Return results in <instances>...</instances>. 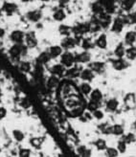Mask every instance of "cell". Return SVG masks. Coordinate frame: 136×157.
Masks as SVG:
<instances>
[{"label": "cell", "instance_id": "cell-1", "mask_svg": "<svg viewBox=\"0 0 136 157\" xmlns=\"http://www.w3.org/2000/svg\"><path fill=\"white\" fill-rule=\"evenodd\" d=\"M28 47L24 44H14L9 49V55L10 58L14 61H19L22 57H24L27 54Z\"/></svg>", "mask_w": 136, "mask_h": 157}, {"label": "cell", "instance_id": "cell-2", "mask_svg": "<svg viewBox=\"0 0 136 157\" xmlns=\"http://www.w3.org/2000/svg\"><path fill=\"white\" fill-rule=\"evenodd\" d=\"M80 42H81V37H77V36H64L63 39L60 42V46L62 47L63 50H66V51H70L73 48H75V46L78 45Z\"/></svg>", "mask_w": 136, "mask_h": 157}, {"label": "cell", "instance_id": "cell-3", "mask_svg": "<svg viewBox=\"0 0 136 157\" xmlns=\"http://www.w3.org/2000/svg\"><path fill=\"white\" fill-rule=\"evenodd\" d=\"M89 33V24L88 22L77 23L75 26L72 27V34L77 37H83L85 34Z\"/></svg>", "mask_w": 136, "mask_h": 157}, {"label": "cell", "instance_id": "cell-4", "mask_svg": "<svg viewBox=\"0 0 136 157\" xmlns=\"http://www.w3.org/2000/svg\"><path fill=\"white\" fill-rule=\"evenodd\" d=\"M3 14H6L7 17H13L15 13H18V5L12 1H4L1 7Z\"/></svg>", "mask_w": 136, "mask_h": 157}, {"label": "cell", "instance_id": "cell-5", "mask_svg": "<svg viewBox=\"0 0 136 157\" xmlns=\"http://www.w3.org/2000/svg\"><path fill=\"white\" fill-rule=\"evenodd\" d=\"M60 63L63 66H64L66 69L72 67V66H73L76 63V61H75V55L72 54L69 51L63 52L60 55Z\"/></svg>", "mask_w": 136, "mask_h": 157}, {"label": "cell", "instance_id": "cell-6", "mask_svg": "<svg viewBox=\"0 0 136 157\" xmlns=\"http://www.w3.org/2000/svg\"><path fill=\"white\" fill-rule=\"evenodd\" d=\"M43 17V12L41 9L30 10L25 13V18L32 23H37Z\"/></svg>", "mask_w": 136, "mask_h": 157}, {"label": "cell", "instance_id": "cell-7", "mask_svg": "<svg viewBox=\"0 0 136 157\" xmlns=\"http://www.w3.org/2000/svg\"><path fill=\"white\" fill-rule=\"evenodd\" d=\"M125 25H126V23H125L124 17H117L114 19H112V22H111V25H110V30H111V32H113L115 34H120L123 32Z\"/></svg>", "mask_w": 136, "mask_h": 157}, {"label": "cell", "instance_id": "cell-8", "mask_svg": "<svg viewBox=\"0 0 136 157\" xmlns=\"http://www.w3.org/2000/svg\"><path fill=\"white\" fill-rule=\"evenodd\" d=\"M9 38L10 40L14 43V44H21L24 43V40H25V33L21 30L15 29L10 33L9 35Z\"/></svg>", "mask_w": 136, "mask_h": 157}, {"label": "cell", "instance_id": "cell-9", "mask_svg": "<svg viewBox=\"0 0 136 157\" xmlns=\"http://www.w3.org/2000/svg\"><path fill=\"white\" fill-rule=\"evenodd\" d=\"M97 18L99 20V23H100L102 29L107 30V29L110 28L111 22H112V17H111L110 13H108L107 12H103L102 13L97 15Z\"/></svg>", "mask_w": 136, "mask_h": 157}, {"label": "cell", "instance_id": "cell-10", "mask_svg": "<svg viewBox=\"0 0 136 157\" xmlns=\"http://www.w3.org/2000/svg\"><path fill=\"white\" fill-rule=\"evenodd\" d=\"M38 40L36 36V33L33 31H30L28 33H25V40H24V44H25L28 48H35L37 46Z\"/></svg>", "mask_w": 136, "mask_h": 157}, {"label": "cell", "instance_id": "cell-11", "mask_svg": "<svg viewBox=\"0 0 136 157\" xmlns=\"http://www.w3.org/2000/svg\"><path fill=\"white\" fill-rule=\"evenodd\" d=\"M67 17V13L66 11L63 9V8H60L58 7L57 9H55L53 13H52V17L55 21L57 22H62L66 19Z\"/></svg>", "mask_w": 136, "mask_h": 157}, {"label": "cell", "instance_id": "cell-12", "mask_svg": "<svg viewBox=\"0 0 136 157\" xmlns=\"http://www.w3.org/2000/svg\"><path fill=\"white\" fill-rule=\"evenodd\" d=\"M91 59V55L88 51H84L75 55V61L77 63H88Z\"/></svg>", "mask_w": 136, "mask_h": 157}, {"label": "cell", "instance_id": "cell-13", "mask_svg": "<svg viewBox=\"0 0 136 157\" xmlns=\"http://www.w3.org/2000/svg\"><path fill=\"white\" fill-rule=\"evenodd\" d=\"M88 68H90L94 73L102 74L106 70V64L103 61H93L91 63H89Z\"/></svg>", "mask_w": 136, "mask_h": 157}, {"label": "cell", "instance_id": "cell-14", "mask_svg": "<svg viewBox=\"0 0 136 157\" xmlns=\"http://www.w3.org/2000/svg\"><path fill=\"white\" fill-rule=\"evenodd\" d=\"M47 53L49 54L51 59H58L63 53V49L60 45H53V46L49 47V49L47 50Z\"/></svg>", "mask_w": 136, "mask_h": 157}, {"label": "cell", "instance_id": "cell-15", "mask_svg": "<svg viewBox=\"0 0 136 157\" xmlns=\"http://www.w3.org/2000/svg\"><path fill=\"white\" fill-rule=\"evenodd\" d=\"M80 78H81L84 82H90L95 78V73L90 68H84V69H82L81 74H80Z\"/></svg>", "mask_w": 136, "mask_h": 157}, {"label": "cell", "instance_id": "cell-16", "mask_svg": "<svg viewBox=\"0 0 136 157\" xmlns=\"http://www.w3.org/2000/svg\"><path fill=\"white\" fill-rule=\"evenodd\" d=\"M88 24H89V33L96 34V33L100 32V31L102 30L101 25L99 23V20H98V18H97L96 15H93V17L88 22Z\"/></svg>", "mask_w": 136, "mask_h": 157}, {"label": "cell", "instance_id": "cell-17", "mask_svg": "<svg viewBox=\"0 0 136 157\" xmlns=\"http://www.w3.org/2000/svg\"><path fill=\"white\" fill-rule=\"evenodd\" d=\"M65 71H66V68L63 66L61 63H59V64H55L51 67L50 69V72L52 75L54 76H57L59 78L62 77L65 75Z\"/></svg>", "mask_w": 136, "mask_h": 157}, {"label": "cell", "instance_id": "cell-18", "mask_svg": "<svg viewBox=\"0 0 136 157\" xmlns=\"http://www.w3.org/2000/svg\"><path fill=\"white\" fill-rule=\"evenodd\" d=\"M94 44H95V46H97L98 48H100L102 50L107 49V35L101 34L97 38H96V40L94 41Z\"/></svg>", "mask_w": 136, "mask_h": 157}, {"label": "cell", "instance_id": "cell-19", "mask_svg": "<svg viewBox=\"0 0 136 157\" xmlns=\"http://www.w3.org/2000/svg\"><path fill=\"white\" fill-rule=\"evenodd\" d=\"M136 4V0H120V8L126 13L131 12Z\"/></svg>", "mask_w": 136, "mask_h": 157}, {"label": "cell", "instance_id": "cell-20", "mask_svg": "<svg viewBox=\"0 0 136 157\" xmlns=\"http://www.w3.org/2000/svg\"><path fill=\"white\" fill-rule=\"evenodd\" d=\"M111 63H112V67L115 70H118V71H121V70L126 69L127 66H129L127 62L123 58H117L116 59H113L111 61Z\"/></svg>", "mask_w": 136, "mask_h": 157}, {"label": "cell", "instance_id": "cell-21", "mask_svg": "<svg viewBox=\"0 0 136 157\" xmlns=\"http://www.w3.org/2000/svg\"><path fill=\"white\" fill-rule=\"evenodd\" d=\"M89 97H90L89 98L90 101H95V103L101 105V103L103 101V93L100 89H92L91 93L89 94Z\"/></svg>", "mask_w": 136, "mask_h": 157}, {"label": "cell", "instance_id": "cell-22", "mask_svg": "<svg viewBox=\"0 0 136 157\" xmlns=\"http://www.w3.org/2000/svg\"><path fill=\"white\" fill-rule=\"evenodd\" d=\"M82 69L78 68L77 66H72L70 68H67L66 71H65V76L70 78H75L80 77V74H81Z\"/></svg>", "mask_w": 136, "mask_h": 157}, {"label": "cell", "instance_id": "cell-23", "mask_svg": "<svg viewBox=\"0 0 136 157\" xmlns=\"http://www.w3.org/2000/svg\"><path fill=\"white\" fill-rule=\"evenodd\" d=\"M90 9H91V12L93 13V15H99L100 13H102L103 12H105V9H103V5L100 3L99 0H97V1L93 2L91 5H90Z\"/></svg>", "mask_w": 136, "mask_h": 157}, {"label": "cell", "instance_id": "cell-24", "mask_svg": "<svg viewBox=\"0 0 136 157\" xmlns=\"http://www.w3.org/2000/svg\"><path fill=\"white\" fill-rule=\"evenodd\" d=\"M60 83V78L57 76L52 75L47 80V87L50 90H54L55 88L58 87V85Z\"/></svg>", "mask_w": 136, "mask_h": 157}, {"label": "cell", "instance_id": "cell-25", "mask_svg": "<svg viewBox=\"0 0 136 157\" xmlns=\"http://www.w3.org/2000/svg\"><path fill=\"white\" fill-rule=\"evenodd\" d=\"M136 41V32L134 31H129L125 36V44L131 46Z\"/></svg>", "mask_w": 136, "mask_h": 157}, {"label": "cell", "instance_id": "cell-26", "mask_svg": "<svg viewBox=\"0 0 136 157\" xmlns=\"http://www.w3.org/2000/svg\"><path fill=\"white\" fill-rule=\"evenodd\" d=\"M119 106V103L116 99H110L107 101L106 104V108L107 110L109 112H115Z\"/></svg>", "mask_w": 136, "mask_h": 157}, {"label": "cell", "instance_id": "cell-27", "mask_svg": "<svg viewBox=\"0 0 136 157\" xmlns=\"http://www.w3.org/2000/svg\"><path fill=\"white\" fill-rule=\"evenodd\" d=\"M81 44H82L83 49L85 50V51H88V50L92 49L93 47L95 46L94 42L92 41V39L89 38V37H84V38H83L82 41H81Z\"/></svg>", "mask_w": 136, "mask_h": 157}, {"label": "cell", "instance_id": "cell-28", "mask_svg": "<svg viewBox=\"0 0 136 157\" xmlns=\"http://www.w3.org/2000/svg\"><path fill=\"white\" fill-rule=\"evenodd\" d=\"M59 33L62 36H68L72 34V27L66 24H61L59 26Z\"/></svg>", "mask_w": 136, "mask_h": 157}, {"label": "cell", "instance_id": "cell-29", "mask_svg": "<svg viewBox=\"0 0 136 157\" xmlns=\"http://www.w3.org/2000/svg\"><path fill=\"white\" fill-rule=\"evenodd\" d=\"M80 91H81L84 96H88L92 91V86L89 82H84L80 84Z\"/></svg>", "mask_w": 136, "mask_h": 157}, {"label": "cell", "instance_id": "cell-30", "mask_svg": "<svg viewBox=\"0 0 136 157\" xmlns=\"http://www.w3.org/2000/svg\"><path fill=\"white\" fill-rule=\"evenodd\" d=\"M124 20L126 24H136V11L130 12L126 15H125Z\"/></svg>", "mask_w": 136, "mask_h": 157}, {"label": "cell", "instance_id": "cell-31", "mask_svg": "<svg viewBox=\"0 0 136 157\" xmlns=\"http://www.w3.org/2000/svg\"><path fill=\"white\" fill-rule=\"evenodd\" d=\"M125 55H126V57L127 59H129L130 60H134V59H136V47L133 46V45L130 46L129 48L126 49Z\"/></svg>", "mask_w": 136, "mask_h": 157}, {"label": "cell", "instance_id": "cell-32", "mask_svg": "<svg viewBox=\"0 0 136 157\" xmlns=\"http://www.w3.org/2000/svg\"><path fill=\"white\" fill-rule=\"evenodd\" d=\"M18 68L21 72L23 73H29L31 71V69H32V65L29 61L27 60H22L19 62V64H18Z\"/></svg>", "mask_w": 136, "mask_h": 157}, {"label": "cell", "instance_id": "cell-33", "mask_svg": "<svg viewBox=\"0 0 136 157\" xmlns=\"http://www.w3.org/2000/svg\"><path fill=\"white\" fill-rule=\"evenodd\" d=\"M43 141H44V138H42V137H34L30 140V143H31L32 147L38 150V148L41 147V146L43 144Z\"/></svg>", "mask_w": 136, "mask_h": 157}, {"label": "cell", "instance_id": "cell-34", "mask_svg": "<svg viewBox=\"0 0 136 157\" xmlns=\"http://www.w3.org/2000/svg\"><path fill=\"white\" fill-rule=\"evenodd\" d=\"M126 53V48L123 43H119L114 50V55L117 58H123Z\"/></svg>", "mask_w": 136, "mask_h": 157}, {"label": "cell", "instance_id": "cell-35", "mask_svg": "<svg viewBox=\"0 0 136 157\" xmlns=\"http://www.w3.org/2000/svg\"><path fill=\"white\" fill-rule=\"evenodd\" d=\"M77 152L79 155L81 156H90L91 155V151L89 148H87L85 146H80L78 148H77Z\"/></svg>", "mask_w": 136, "mask_h": 157}, {"label": "cell", "instance_id": "cell-36", "mask_svg": "<svg viewBox=\"0 0 136 157\" xmlns=\"http://www.w3.org/2000/svg\"><path fill=\"white\" fill-rule=\"evenodd\" d=\"M13 136L17 142H22L24 138H25V134H24L23 131H21L20 129H14L13 131Z\"/></svg>", "mask_w": 136, "mask_h": 157}, {"label": "cell", "instance_id": "cell-37", "mask_svg": "<svg viewBox=\"0 0 136 157\" xmlns=\"http://www.w3.org/2000/svg\"><path fill=\"white\" fill-rule=\"evenodd\" d=\"M111 134H114L116 136H121L124 134V128L121 124H114L112 125V133Z\"/></svg>", "mask_w": 136, "mask_h": 157}, {"label": "cell", "instance_id": "cell-38", "mask_svg": "<svg viewBox=\"0 0 136 157\" xmlns=\"http://www.w3.org/2000/svg\"><path fill=\"white\" fill-rule=\"evenodd\" d=\"M94 145L96 147H97L98 151H106V148L107 147L106 140H103V139H98L94 143Z\"/></svg>", "mask_w": 136, "mask_h": 157}, {"label": "cell", "instance_id": "cell-39", "mask_svg": "<svg viewBox=\"0 0 136 157\" xmlns=\"http://www.w3.org/2000/svg\"><path fill=\"white\" fill-rule=\"evenodd\" d=\"M37 59H38L39 62H41V63L45 64V63H47V62L51 59V58L49 56V54L47 53V51H45V52H42L41 55H39V57H38Z\"/></svg>", "mask_w": 136, "mask_h": 157}, {"label": "cell", "instance_id": "cell-40", "mask_svg": "<svg viewBox=\"0 0 136 157\" xmlns=\"http://www.w3.org/2000/svg\"><path fill=\"white\" fill-rule=\"evenodd\" d=\"M106 154H107V156H109V157H116L119 155V151L115 147H107Z\"/></svg>", "mask_w": 136, "mask_h": 157}, {"label": "cell", "instance_id": "cell-41", "mask_svg": "<svg viewBox=\"0 0 136 157\" xmlns=\"http://www.w3.org/2000/svg\"><path fill=\"white\" fill-rule=\"evenodd\" d=\"M117 150L119 152H121V153H125L126 151V143L125 142L124 140H120L118 144H117Z\"/></svg>", "mask_w": 136, "mask_h": 157}, {"label": "cell", "instance_id": "cell-42", "mask_svg": "<svg viewBox=\"0 0 136 157\" xmlns=\"http://www.w3.org/2000/svg\"><path fill=\"white\" fill-rule=\"evenodd\" d=\"M122 140L125 141V142L126 143V145L131 144L132 142L135 141V136H134V134H132V133H129V134H126V135H123Z\"/></svg>", "mask_w": 136, "mask_h": 157}, {"label": "cell", "instance_id": "cell-43", "mask_svg": "<svg viewBox=\"0 0 136 157\" xmlns=\"http://www.w3.org/2000/svg\"><path fill=\"white\" fill-rule=\"evenodd\" d=\"M31 150L30 148H26V147H22L18 151V155L20 157H30L31 156Z\"/></svg>", "mask_w": 136, "mask_h": 157}, {"label": "cell", "instance_id": "cell-44", "mask_svg": "<svg viewBox=\"0 0 136 157\" xmlns=\"http://www.w3.org/2000/svg\"><path fill=\"white\" fill-rule=\"evenodd\" d=\"M100 106L99 104L95 103V101H89V103L87 104V109L90 111V112H93L94 110H96V109H98Z\"/></svg>", "mask_w": 136, "mask_h": 157}, {"label": "cell", "instance_id": "cell-45", "mask_svg": "<svg viewBox=\"0 0 136 157\" xmlns=\"http://www.w3.org/2000/svg\"><path fill=\"white\" fill-rule=\"evenodd\" d=\"M93 117L95 118V119L97 120H102L103 119V117H105V114H103V112L102 110H100V109H96V110H94L93 112Z\"/></svg>", "mask_w": 136, "mask_h": 157}, {"label": "cell", "instance_id": "cell-46", "mask_svg": "<svg viewBox=\"0 0 136 157\" xmlns=\"http://www.w3.org/2000/svg\"><path fill=\"white\" fill-rule=\"evenodd\" d=\"M78 105H80L79 103H78V101H76L74 99H68L66 101V106L69 107V108H71V109L76 107V106H78Z\"/></svg>", "mask_w": 136, "mask_h": 157}, {"label": "cell", "instance_id": "cell-47", "mask_svg": "<svg viewBox=\"0 0 136 157\" xmlns=\"http://www.w3.org/2000/svg\"><path fill=\"white\" fill-rule=\"evenodd\" d=\"M70 3V0H58V5L60 8H63V9H65V8L69 5Z\"/></svg>", "mask_w": 136, "mask_h": 157}, {"label": "cell", "instance_id": "cell-48", "mask_svg": "<svg viewBox=\"0 0 136 157\" xmlns=\"http://www.w3.org/2000/svg\"><path fill=\"white\" fill-rule=\"evenodd\" d=\"M7 109L4 106H0V121H2L7 116Z\"/></svg>", "mask_w": 136, "mask_h": 157}, {"label": "cell", "instance_id": "cell-49", "mask_svg": "<svg viewBox=\"0 0 136 157\" xmlns=\"http://www.w3.org/2000/svg\"><path fill=\"white\" fill-rule=\"evenodd\" d=\"M6 36V30L2 27H0V39L3 38Z\"/></svg>", "mask_w": 136, "mask_h": 157}, {"label": "cell", "instance_id": "cell-50", "mask_svg": "<svg viewBox=\"0 0 136 157\" xmlns=\"http://www.w3.org/2000/svg\"><path fill=\"white\" fill-rule=\"evenodd\" d=\"M20 1L22 2V3H25V4H28V3H31L33 0H20Z\"/></svg>", "mask_w": 136, "mask_h": 157}, {"label": "cell", "instance_id": "cell-51", "mask_svg": "<svg viewBox=\"0 0 136 157\" xmlns=\"http://www.w3.org/2000/svg\"><path fill=\"white\" fill-rule=\"evenodd\" d=\"M41 2H42V3H49V2H51L52 0H39Z\"/></svg>", "mask_w": 136, "mask_h": 157}, {"label": "cell", "instance_id": "cell-52", "mask_svg": "<svg viewBox=\"0 0 136 157\" xmlns=\"http://www.w3.org/2000/svg\"><path fill=\"white\" fill-rule=\"evenodd\" d=\"M132 128H134V129L136 130V121H135V122H134V123L132 124Z\"/></svg>", "mask_w": 136, "mask_h": 157}, {"label": "cell", "instance_id": "cell-53", "mask_svg": "<svg viewBox=\"0 0 136 157\" xmlns=\"http://www.w3.org/2000/svg\"><path fill=\"white\" fill-rule=\"evenodd\" d=\"M2 15H3V12H2V10H1V8H0V18L2 17Z\"/></svg>", "mask_w": 136, "mask_h": 157}, {"label": "cell", "instance_id": "cell-54", "mask_svg": "<svg viewBox=\"0 0 136 157\" xmlns=\"http://www.w3.org/2000/svg\"><path fill=\"white\" fill-rule=\"evenodd\" d=\"M1 96H2V90L0 88V98H1Z\"/></svg>", "mask_w": 136, "mask_h": 157}, {"label": "cell", "instance_id": "cell-55", "mask_svg": "<svg viewBox=\"0 0 136 157\" xmlns=\"http://www.w3.org/2000/svg\"><path fill=\"white\" fill-rule=\"evenodd\" d=\"M119 1H120V0H119Z\"/></svg>", "mask_w": 136, "mask_h": 157}]
</instances>
